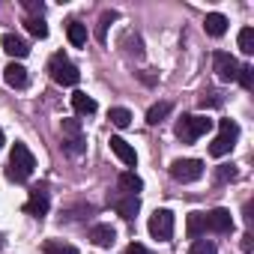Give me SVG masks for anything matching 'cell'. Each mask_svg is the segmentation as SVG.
Returning a JSON list of instances; mask_svg holds the SVG:
<instances>
[{
    "mask_svg": "<svg viewBox=\"0 0 254 254\" xmlns=\"http://www.w3.org/2000/svg\"><path fill=\"white\" fill-rule=\"evenodd\" d=\"M33 168H36L33 153L27 150V144L15 141V147H12V153H9L6 180H12V183H27V180H30V174H33Z\"/></svg>",
    "mask_w": 254,
    "mask_h": 254,
    "instance_id": "obj_1",
    "label": "cell"
},
{
    "mask_svg": "<svg viewBox=\"0 0 254 254\" xmlns=\"http://www.w3.org/2000/svg\"><path fill=\"white\" fill-rule=\"evenodd\" d=\"M212 129V120L209 117H194V114H183L177 123V138L183 144H194L200 135H206Z\"/></svg>",
    "mask_w": 254,
    "mask_h": 254,
    "instance_id": "obj_2",
    "label": "cell"
},
{
    "mask_svg": "<svg viewBox=\"0 0 254 254\" xmlns=\"http://www.w3.org/2000/svg\"><path fill=\"white\" fill-rule=\"evenodd\" d=\"M48 72H51V78L57 81V84H63V87H75L78 81H81V72H78V66L63 54V51H57L51 60H48Z\"/></svg>",
    "mask_w": 254,
    "mask_h": 254,
    "instance_id": "obj_3",
    "label": "cell"
},
{
    "mask_svg": "<svg viewBox=\"0 0 254 254\" xmlns=\"http://www.w3.org/2000/svg\"><path fill=\"white\" fill-rule=\"evenodd\" d=\"M236 138H239V126H236L233 120H218V135H215V141L209 144V156H215V159L227 156V153L236 147Z\"/></svg>",
    "mask_w": 254,
    "mask_h": 254,
    "instance_id": "obj_4",
    "label": "cell"
},
{
    "mask_svg": "<svg viewBox=\"0 0 254 254\" xmlns=\"http://www.w3.org/2000/svg\"><path fill=\"white\" fill-rule=\"evenodd\" d=\"M60 132H63V150H66L69 156H81V153L87 150V138H84V132H81V123H78V120H63Z\"/></svg>",
    "mask_w": 254,
    "mask_h": 254,
    "instance_id": "obj_5",
    "label": "cell"
},
{
    "mask_svg": "<svg viewBox=\"0 0 254 254\" xmlns=\"http://www.w3.org/2000/svg\"><path fill=\"white\" fill-rule=\"evenodd\" d=\"M171 177L183 186L197 183L203 177V162L200 159H177V162H171Z\"/></svg>",
    "mask_w": 254,
    "mask_h": 254,
    "instance_id": "obj_6",
    "label": "cell"
},
{
    "mask_svg": "<svg viewBox=\"0 0 254 254\" xmlns=\"http://www.w3.org/2000/svg\"><path fill=\"white\" fill-rule=\"evenodd\" d=\"M147 230H150V236H153V239L168 242V239L174 236V212H171V209H156V212L150 215Z\"/></svg>",
    "mask_w": 254,
    "mask_h": 254,
    "instance_id": "obj_7",
    "label": "cell"
},
{
    "mask_svg": "<svg viewBox=\"0 0 254 254\" xmlns=\"http://www.w3.org/2000/svg\"><path fill=\"white\" fill-rule=\"evenodd\" d=\"M212 69H215L218 81H236V75H239V63L227 51H215L212 54Z\"/></svg>",
    "mask_w": 254,
    "mask_h": 254,
    "instance_id": "obj_8",
    "label": "cell"
},
{
    "mask_svg": "<svg viewBox=\"0 0 254 254\" xmlns=\"http://www.w3.org/2000/svg\"><path fill=\"white\" fill-rule=\"evenodd\" d=\"M48 209H51V197H48V191H45V189H33L30 197H27V203H24V212L33 215V218H45Z\"/></svg>",
    "mask_w": 254,
    "mask_h": 254,
    "instance_id": "obj_9",
    "label": "cell"
},
{
    "mask_svg": "<svg viewBox=\"0 0 254 254\" xmlns=\"http://www.w3.org/2000/svg\"><path fill=\"white\" fill-rule=\"evenodd\" d=\"M206 230H212V233H230V230H233V215H230V209L218 206V209L206 212Z\"/></svg>",
    "mask_w": 254,
    "mask_h": 254,
    "instance_id": "obj_10",
    "label": "cell"
},
{
    "mask_svg": "<svg viewBox=\"0 0 254 254\" xmlns=\"http://www.w3.org/2000/svg\"><path fill=\"white\" fill-rule=\"evenodd\" d=\"M111 206L117 209V215H123L126 221H132L141 209V200L135 194H123V197H111Z\"/></svg>",
    "mask_w": 254,
    "mask_h": 254,
    "instance_id": "obj_11",
    "label": "cell"
},
{
    "mask_svg": "<svg viewBox=\"0 0 254 254\" xmlns=\"http://www.w3.org/2000/svg\"><path fill=\"white\" fill-rule=\"evenodd\" d=\"M111 153L123 162V165H129V168H135V162H138V153H135V147H129V141H123L120 135H114L111 141Z\"/></svg>",
    "mask_w": 254,
    "mask_h": 254,
    "instance_id": "obj_12",
    "label": "cell"
},
{
    "mask_svg": "<svg viewBox=\"0 0 254 254\" xmlns=\"http://www.w3.org/2000/svg\"><path fill=\"white\" fill-rule=\"evenodd\" d=\"M3 51L9 54V57H15V60H21V57H27L30 54V45L21 39V36H15V33H3Z\"/></svg>",
    "mask_w": 254,
    "mask_h": 254,
    "instance_id": "obj_13",
    "label": "cell"
},
{
    "mask_svg": "<svg viewBox=\"0 0 254 254\" xmlns=\"http://www.w3.org/2000/svg\"><path fill=\"white\" fill-rule=\"evenodd\" d=\"M114 239H117V233H114L111 224H93V227H90V242H93V245H99V248H111Z\"/></svg>",
    "mask_w": 254,
    "mask_h": 254,
    "instance_id": "obj_14",
    "label": "cell"
},
{
    "mask_svg": "<svg viewBox=\"0 0 254 254\" xmlns=\"http://www.w3.org/2000/svg\"><path fill=\"white\" fill-rule=\"evenodd\" d=\"M117 183H120V191H123V194H135V197H138V194L144 191V180H141L138 174H132V171H123Z\"/></svg>",
    "mask_w": 254,
    "mask_h": 254,
    "instance_id": "obj_15",
    "label": "cell"
},
{
    "mask_svg": "<svg viewBox=\"0 0 254 254\" xmlns=\"http://www.w3.org/2000/svg\"><path fill=\"white\" fill-rule=\"evenodd\" d=\"M3 81H6L9 87L21 90V87H27V69H24L21 63H9V66L3 69Z\"/></svg>",
    "mask_w": 254,
    "mask_h": 254,
    "instance_id": "obj_16",
    "label": "cell"
},
{
    "mask_svg": "<svg viewBox=\"0 0 254 254\" xmlns=\"http://www.w3.org/2000/svg\"><path fill=\"white\" fill-rule=\"evenodd\" d=\"M186 233L189 239H200L206 233V212H189L186 218Z\"/></svg>",
    "mask_w": 254,
    "mask_h": 254,
    "instance_id": "obj_17",
    "label": "cell"
},
{
    "mask_svg": "<svg viewBox=\"0 0 254 254\" xmlns=\"http://www.w3.org/2000/svg\"><path fill=\"white\" fill-rule=\"evenodd\" d=\"M203 30H206L209 36H215V39H218V36H224V33H227V18H224L221 12H209V15L203 18Z\"/></svg>",
    "mask_w": 254,
    "mask_h": 254,
    "instance_id": "obj_18",
    "label": "cell"
},
{
    "mask_svg": "<svg viewBox=\"0 0 254 254\" xmlns=\"http://www.w3.org/2000/svg\"><path fill=\"white\" fill-rule=\"evenodd\" d=\"M72 108H75V114H81V117H90V114H96V99L93 96H87V93H72Z\"/></svg>",
    "mask_w": 254,
    "mask_h": 254,
    "instance_id": "obj_19",
    "label": "cell"
},
{
    "mask_svg": "<svg viewBox=\"0 0 254 254\" xmlns=\"http://www.w3.org/2000/svg\"><path fill=\"white\" fill-rule=\"evenodd\" d=\"M66 36H69V42H72L75 48L87 45V24H81V21H69V24H66Z\"/></svg>",
    "mask_w": 254,
    "mask_h": 254,
    "instance_id": "obj_20",
    "label": "cell"
},
{
    "mask_svg": "<svg viewBox=\"0 0 254 254\" xmlns=\"http://www.w3.org/2000/svg\"><path fill=\"white\" fill-rule=\"evenodd\" d=\"M42 251H45V254H78L75 245L60 242V239H45V242H42Z\"/></svg>",
    "mask_w": 254,
    "mask_h": 254,
    "instance_id": "obj_21",
    "label": "cell"
},
{
    "mask_svg": "<svg viewBox=\"0 0 254 254\" xmlns=\"http://www.w3.org/2000/svg\"><path fill=\"white\" fill-rule=\"evenodd\" d=\"M168 114H171V102H156V105L147 111V123H150V126H159Z\"/></svg>",
    "mask_w": 254,
    "mask_h": 254,
    "instance_id": "obj_22",
    "label": "cell"
},
{
    "mask_svg": "<svg viewBox=\"0 0 254 254\" xmlns=\"http://www.w3.org/2000/svg\"><path fill=\"white\" fill-rule=\"evenodd\" d=\"M108 120L117 126V129H126V126H132V111L129 108H111Z\"/></svg>",
    "mask_w": 254,
    "mask_h": 254,
    "instance_id": "obj_23",
    "label": "cell"
},
{
    "mask_svg": "<svg viewBox=\"0 0 254 254\" xmlns=\"http://www.w3.org/2000/svg\"><path fill=\"white\" fill-rule=\"evenodd\" d=\"M24 24H27V30H30L36 39H45V36H48V24L42 21V15H30Z\"/></svg>",
    "mask_w": 254,
    "mask_h": 254,
    "instance_id": "obj_24",
    "label": "cell"
},
{
    "mask_svg": "<svg viewBox=\"0 0 254 254\" xmlns=\"http://www.w3.org/2000/svg\"><path fill=\"white\" fill-rule=\"evenodd\" d=\"M239 51L242 54H254V27H242L239 30Z\"/></svg>",
    "mask_w": 254,
    "mask_h": 254,
    "instance_id": "obj_25",
    "label": "cell"
},
{
    "mask_svg": "<svg viewBox=\"0 0 254 254\" xmlns=\"http://www.w3.org/2000/svg\"><path fill=\"white\" fill-rule=\"evenodd\" d=\"M189 254H218V248H215V242H209V239H194L191 248H189Z\"/></svg>",
    "mask_w": 254,
    "mask_h": 254,
    "instance_id": "obj_26",
    "label": "cell"
},
{
    "mask_svg": "<svg viewBox=\"0 0 254 254\" xmlns=\"http://www.w3.org/2000/svg\"><path fill=\"white\" fill-rule=\"evenodd\" d=\"M117 18H120L117 12H102V18H99V27H96V39H99V42H105L108 24H111V21H117Z\"/></svg>",
    "mask_w": 254,
    "mask_h": 254,
    "instance_id": "obj_27",
    "label": "cell"
},
{
    "mask_svg": "<svg viewBox=\"0 0 254 254\" xmlns=\"http://www.w3.org/2000/svg\"><path fill=\"white\" fill-rule=\"evenodd\" d=\"M236 81H239L245 90H251V84H254V69H251V66H239V75H236Z\"/></svg>",
    "mask_w": 254,
    "mask_h": 254,
    "instance_id": "obj_28",
    "label": "cell"
},
{
    "mask_svg": "<svg viewBox=\"0 0 254 254\" xmlns=\"http://www.w3.org/2000/svg\"><path fill=\"white\" fill-rule=\"evenodd\" d=\"M215 180H218V183H230V180H236V171H233V165H218V171H215Z\"/></svg>",
    "mask_w": 254,
    "mask_h": 254,
    "instance_id": "obj_29",
    "label": "cell"
},
{
    "mask_svg": "<svg viewBox=\"0 0 254 254\" xmlns=\"http://www.w3.org/2000/svg\"><path fill=\"white\" fill-rule=\"evenodd\" d=\"M215 105H221L218 93H203V96H200V108H215Z\"/></svg>",
    "mask_w": 254,
    "mask_h": 254,
    "instance_id": "obj_30",
    "label": "cell"
},
{
    "mask_svg": "<svg viewBox=\"0 0 254 254\" xmlns=\"http://www.w3.org/2000/svg\"><path fill=\"white\" fill-rule=\"evenodd\" d=\"M123 254H150V251H147V248H144L141 242H132V245H129V248H126Z\"/></svg>",
    "mask_w": 254,
    "mask_h": 254,
    "instance_id": "obj_31",
    "label": "cell"
},
{
    "mask_svg": "<svg viewBox=\"0 0 254 254\" xmlns=\"http://www.w3.org/2000/svg\"><path fill=\"white\" fill-rule=\"evenodd\" d=\"M24 6H27V12H33V15H42V3H33V0H24Z\"/></svg>",
    "mask_w": 254,
    "mask_h": 254,
    "instance_id": "obj_32",
    "label": "cell"
},
{
    "mask_svg": "<svg viewBox=\"0 0 254 254\" xmlns=\"http://www.w3.org/2000/svg\"><path fill=\"white\" fill-rule=\"evenodd\" d=\"M242 251H245V254H251V233H245V236H242Z\"/></svg>",
    "mask_w": 254,
    "mask_h": 254,
    "instance_id": "obj_33",
    "label": "cell"
},
{
    "mask_svg": "<svg viewBox=\"0 0 254 254\" xmlns=\"http://www.w3.org/2000/svg\"><path fill=\"white\" fill-rule=\"evenodd\" d=\"M0 150H3V129H0Z\"/></svg>",
    "mask_w": 254,
    "mask_h": 254,
    "instance_id": "obj_34",
    "label": "cell"
}]
</instances>
